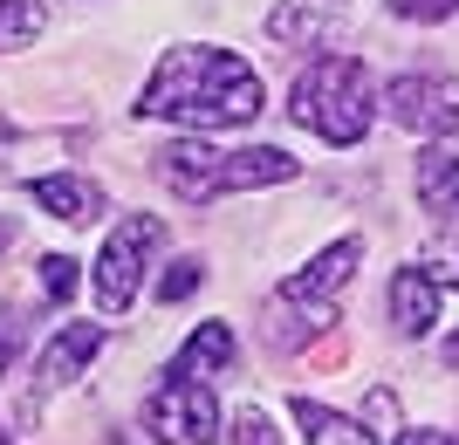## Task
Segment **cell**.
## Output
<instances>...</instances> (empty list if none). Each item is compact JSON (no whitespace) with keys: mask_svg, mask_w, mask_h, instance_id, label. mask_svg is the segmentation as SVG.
Here are the masks:
<instances>
[{"mask_svg":"<svg viewBox=\"0 0 459 445\" xmlns=\"http://www.w3.org/2000/svg\"><path fill=\"white\" fill-rule=\"evenodd\" d=\"M158 240H165L158 213H124V227L103 240V253H96V302H103V315H124L144 295V261H152Z\"/></svg>","mask_w":459,"mask_h":445,"instance_id":"5b68a950","label":"cell"},{"mask_svg":"<svg viewBox=\"0 0 459 445\" xmlns=\"http://www.w3.org/2000/svg\"><path fill=\"white\" fill-rule=\"evenodd\" d=\"M419 206L432 219H453L459 227V151L432 144V151L419 158Z\"/></svg>","mask_w":459,"mask_h":445,"instance_id":"7c38bea8","label":"cell"},{"mask_svg":"<svg viewBox=\"0 0 459 445\" xmlns=\"http://www.w3.org/2000/svg\"><path fill=\"white\" fill-rule=\"evenodd\" d=\"M21 343H28V329H21V315H7V309H0V370H14Z\"/></svg>","mask_w":459,"mask_h":445,"instance_id":"44dd1931","label":"cell"},{"mask_svg":"<svg viewBox=\"0 0 459 445\" xmlns=\"http://www.w3.org/2000/svg\"><path fill=\"white\" fill-rule=\"evenodd\" d=\"M233 445H281V432H274L268 411H240L233 418Z\"/></svg>","mask_w":459,"mask_h":445,"instance_id":"ac0fdd59","label":"cell"},{"mask_svg":"<svg viewBox=\"0 0 459 445\" xmlns=\"http://www.w3.org/2000/svg\"><path fill=\"white\" fill-rule=\"evenodd\" d=\"M76 261H69V253H41V295H48V302H69V295H76Z\"/></svg>","mask_w":459,"mask_h":445,"instance_id":"2e32d148","label":"cell"},{"mask_svg":"<svg viewBox=\"0 0 459 445\" xmlns=\"http://www.w3.org/2000/svg\"><path fill=\"white\" fill-rule=\"evenodd\" d=\"M391 14L398 21H453L459 0H391Z\"/></svg>","mask_w":459,"mask_h":445,"instance_id":"d6986e66","label":"cell"},{"mask_svg":"<svg viewBox=\"0 0 459 445\" xmlns=\"http://www.w3.org/2000/svg\"><path fill=\"white\" fill-rule=\"evenodd\" d=\"M199 295V261H172L158 274V302H192Z\"/></svg>","mask_w":459,"mask_h":445,"instance_id":"e0dca14e","label":"cell"},{"mask_svg":"<svg viewBox=\"0 0 459 445\" xmlns=\"http://www.w3.org/2000/svg\"><path fill=\"white\" fill-rule=\"evenodd\" d=\"M233 364H240V343H233L227 322H199V329L178 343V356H172L178 377H206V370H233Z\"/></svg>","mask_w":459,"mask_h":445,"instance_id":"4fadbf2b","label":"cell"},{"mask_svg":"<svg viewBox=\"0 0 459 445\" xmlns=\"http://www.w3.org/2000/svg\"><path fill=\"white\" fill-rule=\"evenodd\" d=\"M398 445H453V439H446V432H404Z\"/></svg>","mask_w":459,"mask_h":445,"instance_id":"7402d4cb","label":"cell"},{"mask_svg":"<svg viewBox=\"0 0 459 445\" xmlns=\"http://www.w3.org/2000/svg\"><path fill=\"white\" fill-rule=\"evenodd\" d=\"M425 274H432L439 288H446V281H453V288H459V240H446V247H432V261H425Z\"/></svg>","mask_w":459,"mask_h":445,"instance_id":"ffe728a7","label":"cell"},{"mask_svg":"<svg viewBox=\"0 0 459 445\" xmlns=\"http://www.w3.org/2000/svg\"><path fill=\"white\" fill-rule=\"evenodd\" d=\"M28 199H35L48 219H69V227H90L103 213V193H96L82 172H48V178H28Z\"/></svg>","mask_w":459,"mask_h":445,"instance_id":"9c48e42d","label":"cell"},{"mask_svg":"<svg viewBox=\"0 0 459 445\" xmlns=\"http://www.w3.org/2000/svg\"><path fill=\"white\" fill-rule=\"evenodd\" d=\"M137 116L178 124V131H240L261 116V76L233 48L186 41V48H165L158 76L137 97Z\"/></svg>","mask_w":459,"mask_h":445,"instance_id":"6da1fadb","label":"cell"},{"mask_svg":"<svg viewBox=\"0 0 459 445\" xmlns=\"http://www.w3.org/2000/svg\"><path fill=\"white\" fill-rule=\"evenodd\" d=\"M391 322H398V336H432V322H439V281L425 268L391 274Z\"/></svg>","mask_w":459,"mask_h":445,"instance_id":"8fae6325","label":"cell"},{"mask_svg":"<svg viewBox=\"0 0 459 445\" xmlns=\"http://www.w3.org/2000/svg\"><path fill=\"white\" fill-rule=\"evenodd\" d=\"M295 425H302L308 445H377V432H364L357 418H343V411L316 405V398H295Z\"/></svg>","mask_w":459,"mask_h":445,"instance_id":"5bb4252c","label":"cell"},{"mask_svg":"<svg viewBox=\"0 0 459 445\" xmlns=\"http://www.w3.org/2000/svg\"><path fill=\"white\" fill-rule=\"evenodd\" d=\"M41 28H48L41 0H0V48H28Z\"/></svg>","mask_w":459,"mask_h":445,"instance_id":"9a60e30c","label":"cell"},{"mask_svg":"<svg viewBox=\"0 0 459 445\" xmlns=\"http://www.w3.org/2000/svg\"><path fill=\"white\" fill-rule=\"evenodd\" d=\"M336 21H343V0H288L268 14V35L288 41V48H323L336 35Z\"/></svg>","mask_w":459,"mask_h":445,"instance_id":"30bf717a","label":"cell"},{"mask_svg":"<svg viewBox=\"0 0 459 445\" xmlns=\"http://www.w3.org/2000/svg\"><path fill=\"white\" fill-rule=\"evenodd\" d=\"M288 116L316 131L323 144H364L370 116H377V90H370V69L357 56H316L288 90Z\"/></svg>","mask_w":459,"mask_h":445,"instance_id":"3957f363","label":"cell"},{"mask_svg":"<svg viewBox=\"0 0 459 445\" xmlns=\"http://www.w3.org/2000/svg\"><path fill=\"white\" fill-rule=\"evenodd\" d=\"M357 261H364V240L350 233V240L323 247V253H316V261H308L302 274H288V281H281V295H274L268 343H274V349H302L308 336H323L329 322H336V295L350 288Z\"/></svg>","mask_w":459,"mask_h":445,"instance_id":"277c9868","label":"cell"},{"mask_svg":"<svg viewBox=\"0 0 459 445\" xmlns=\"http://www.w3.org/2000/svg\"><path fill=\"white\" fill-rule=\"evenodd\" d=\"M158 185H172L186 206H212L227 193H254V185H281L295 178V158L274 151V144H247V151H220L206 137H178L152 158Z\"/></svg>","mask_w":459,"mask_h":445,"instance_id":"7a4b0ae2","label":"cell"},{"mask_svg":"<svg viewBox=\"0 0 459 445\" xmlns=\"http://www.w3.org/2000/svg\"><path fill=\"white\" fill-rule=\"evenodd\" d=\"M384 103H391V116L404 131H419V137L459 131V82L453 76H398L384 90Z\"/></svg>","mask_w":459,"mask_h":445,"instance_id":"52a82bcc","label":"cell"},{"mask_svg":"<svg viewBox=\"0 0 459 445\" xmlns=\"http://www.w3.org/2000/svg\"><path fill=\"white\" fill-rule=\"evenodd\" d=\"M0 445H7V439H0Z\"/></svg>","mask_w":459,"mask_h":445,"instance_id":"603a6c76","label":"cell"},{"mask_svg":"<svg viewBox=\"0 0 459 445\" xmlns=\"http://www.w3.org/2000/svg\"><path fill=\"white\" fill-rule=\"evenodd\" d=\"M144 432L158 445H212L220 439V398H212L199 377H165L152 390V405H144Z\"/></svg>","mask_w":459,"mask_h":445,"instance_id":"8992f818","label":"cell"},{"mask_svg":"<svg viewBox=\"0 0 459 445\" xmlns=\"http://www.w3.org/2000/svg\"><path fill=\"white\" fill-rule=\"evenodd\" d=\"M110 343V336H103V322H69V329L56 336V343L41 349V377H35V398H48V390H69L82 377V370H90V356L96 349Z\"/></svg>","mask_w":459,"mask_h":445,"instance_id":"ba28073f","label":"cell"}]
</instances>
